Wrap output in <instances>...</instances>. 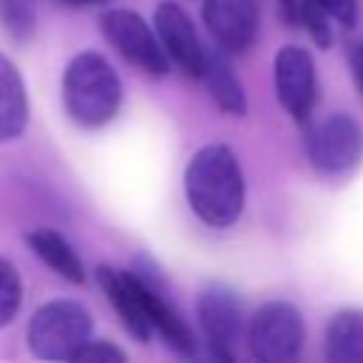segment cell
Returning <instances> with one entry per match:
<instances>
[{"instance_id":"6da1fadb","label":"cell","mask_w":363,"mask_h":363,"mask_svg":"<svg viewBox=\"0 0 363 363\" xmlns=\"http://www.w3.org/2000/svg\"><path fill=\"white\" fill-rule=\"evenodd\" d=\"M184 196L190 210L210 227H230L244 213L247 184L238 156L221 145L199 147L184 167Z\"/></svg>"},{"instance_id":"7a4b0ae2","label":"cell","mask_w":363,"mask_h":363,"mask_svg":"<svg viewBox=\"0 0 363 363\" xmlns=\"http://www.w3.org/2000/svg\"><path fill=\"white\" fill-rule=\"evenodd\" d=\"M62 105L79 128H102L122 108V82L96 51H79L62 71Z\"/></svg>"},{"instance_id":"3957f363","label":"cell","mask_w":363,"mask_h":363,"mask_svg":"<svg viewBox=\"0 0 363 363\" xmlns=\"http://www.w3.org/2000/svg\"><path fill=\"white\" fill-rule=\"evenodd\" d=\"M94 318L79 301L57 298L43 303L26 329V340L40 360H74L77 352L91 340Z\"/></svg>"},{"instance_id":"277c9868","label":"cell","mask_w":363,"mask_h":363,"mask_svg":"<svg viewBox=\"0 0 363 363\" xmlns=\"http://www.w3.org/2000/svg\"><path fill=\"white\" fill-rule=\"evenodd\" d=\"M303 318L286 301H269L250 318V352L261 363H292L303 346Z\"/></svg>"},{"instance_id":"5b68a950","label":"cell","mask_w":363,"mask_h":363,"mask_svg":"<svg viewBox=\"0 0 363 363\" xmlns=\"http://www.w3.org/2000/svg\"><path fill=\"white\" fill-rule=\"evenodd\" d=\"M303 145L312 167L326 176L349 173L363 159V130L349 113H326L309 122Z\"/></svg>"},{"instance_id":"8992f818","label":"cell","mask_w":363,"mask_h":363,"mask_svg":"<svg viewBox=\"0 0 363 363\" xmlns=\"http://www.w3.org/2000/svg\"><path fill=\"white\" fill-rule=\"evenodd\" d=\"M99 28L105 40L139 71L164 77L170 71V57L159 40V34L145 23L133 9H108L99 17Z\"/></svg>"},{"instance_id":"52a82bcc","label":"cell","mask_w":363,"mask_h":363,"mask_svg":"<svg viewBox=\"0 0 363 363\" xmlns=\"http://www.w3.org/2000/svg\"><path fill=\"white\" fill-rule=\"evenodd\" d=\"M275 77V94L284 111L295 122H309L315 99H318V77H315V60L301 45H284L275 54L272 62Z\"/></svg>"},{"instance_id":"ba28073f","label":"cell","mask_w":363,"mask_h":363,"mask_svg":"<svg viewBox=\"0 0 363 363\" xmlns=\"http://www.w3.org/2000/svg\"><path fill=\"white\" fill-rule=\"evenodd\" d=\"M196 315L199 326L204 332V340L210 343L213 357L218 360H233L235 357V343L241 337V303L235 292L224 284L207 286L199 301H196Z\"/></svg>"},{"instance_id":"9c48e42d","label":"cell","mask_w":363,"mask_h":363,"mask_svg":"<svg viewBox=\"0 0 363 363\" xmlns=\"http://www.w3.org/2000/svg\"><path fill=\"white\" fill-rule=\"evenodd\" d=\"M201 17L224 54H244L258 37L261 6L258 0H204Z\"/></svg>"},{"instance_id":"30bf717a","label":"cell","mask_w":363,"mask_h":363,"mask_svg":"<svg viewBox=\"0 0 363 363\" xmlns=\"http://www.w3.org/2000/svg\"><path fill=\"white\" fill-rule=\"evenodd\" d=\"M153 23H156V34L167 51V57L190 77L204 74L207 65V48L199 40V31L193 26V20L187 17V11L179 3H159L153 11Z\"/></svg>"},{"instance_id":"8fae6325","label":"cell","mask_w":363,"mask_h":363,"mask_svg":"<svg viewBox=\"0 0 363 363\" xmlns=\"http://www.w3.org/2000/svg\"><path fill=\"white\" fill-rule=\"evenodd\" d=\"M96 281L102 286V292L108 295L111 306L116 309L122 326L139 340V343H147L156 329L145 312V303H142V295H139V284H136V275L133 269H116V267H96Z\"/></svg>"},{"instance_id":"7c38bea8","label":"cell","mask_w":363,"mask_h":363,"mask_svg":"<svg viewBox=\"0 0 363 363\" xmlns=\"http://www.w3.org/2000/svg\"><path fill=\"white\" fill-rule=\"evenodd\" d=\"M28 96L17 65L0 51V142H11L26 130Z\"/></svg>"},{"instance_id":"4fadbf2b","label":"cell","mask_w":363,"mask_h":363,"mask_svg":"<svg viewBox=\"0 0 363 363\" xmlns=\"http://www.w3.org/2000/svg\"><path fill=\"white\" fill-rule=\"evenodd\" d=\"M26 244L60 278H65L71 284H82L85 281V267H82L77 250L68 244V238L62 233H57L51 227H37V230L26 233Z\"/></svg>"},{"instance_id":"5bb4252c","label":"cell","mask_w":363,"mask_h":363,"mask_svg":"<svg viewBox=\"0 0 363 363\" xmlns=\"http://www.w3.org/2000/svg\"><path fill=\"white\" fill-rule=\"evenodd\" d=\"M201 79L207 82V91L213 96V102L230 113V116H244L247 113V94H244V85L241 79L235 77L227 54L218 48V51H207V65H204V74Z\"/></svg>"},{"instance_id":"9a60e30c","label":"cell","mask_w":363,"mask_h":363,"mask_svg":"<svg viewBox=\"0 0 363 363\" xmlns=\"http://www.w3.org/2000/svg\"><path fill=\"white\" fill-rule=\"evenodd\" d=\"M323 354L332 363H363V309H340L329 320Z\"/></svg>"},{"instance_id":"2e32d148","label":"cell","mask_w":363,"mask_h":363,"mask_svg":"<svg viewBox=\"0 0 363 363\" xmlns=\"http://www.w3.org/2000/svg\"><path fill=\"white\" fill-rule=\"evenodd\" d=\"M0 26L11 40L26 43L37 28V0H0Z\"/></svg>"},{"instance_id":"e0dca14e","label":"cell","mask_w":363,"mask_h":363,"mask_svg":"<svg viewBox=\"0 0 363 363\" xmlns=\"http://www.w3.org/2000/svg\"><path fill=\"white\" fill-rule=\"evenodd\" d=\"M23 303V281L11 261L0 258V329L14 320Z\"/></svg>"},{"instance_id":"ac0fdd59","label":"cell","mask_w":363,"mask_h":363,"mask_svg":"<svg viewBox=\"0 0 363 363\" xmlns=\"http://www.w3.org/2000/svg\"><path fill=\"white\" fill-rule=\"evenodd\" d=\"M74 360H102V363H125L128 360V354L119 349V346H113L111 340H88L79 352H77V357Z\"/></svg>"},{"instance_id":"d6986e66","label":"cell","mask_w":363,"mask_h":363,"mask_svg":"<svg viewBox=\"0 0 363 363\" xmlns=\"http://www.w3.org/2000/svg\"><path fill=\"white\" fill-rule=\"evenodd\" d=\"M312 3H318L343 28L354 26V20H357V0H312Z\"/></svg>"},{"instance_id":"ffe728a7","label":"cell","mask_w":363,"mask_h":363,"mask_svg":"<svg viewBox=\"0 0 363 363\" xmlns=\"http://www.w3.org/2000/svg\"><path fill=\"white\" fill-rule=\"evenodd\" d=\"M301 6H303V0H278V11L286 26H292V28L301 26Z\"/></svg>"},{"instance_id":"44dd1931","label":"cell","mask_w":363,"mask_h":363,"mask_svg":"<svg viewBox=\"0 0 363 363\" xmlns=\"http://www.w3.org/2000/svg\"><path fill=\"white\" fill-rule=\"evenodd\" d=\"M349 68H352V77H354L357 91L363 94V43H357V45L349 51Z\"/></svg>"},{"instance_id":"7402d4cb","label":"cell","mask_w":363,"mask_h":363,"mask_svg":"<svg viewBox=\"0 0 363 363\" xmlns=\"http://www.w3.org/2000/svg\"><path fill=\"white\" fill-rule=\"evenodd\" d=\"M68 6H91V3H102V0H62Z\"/></svg>"}]
</instances>
